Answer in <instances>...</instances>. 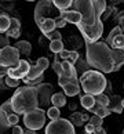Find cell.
<instances>
[{
	"instance_id": "obj_1",
	"label": "cell",
	"mask_w": 124,
	"mask_h": 134,
	"mask_svg": "<svg viewBox=\"0 0 124 134\" xmlns=\"http://www.w3.org/2000/svg\"><path fill=\"white\" fill-rule=\"evenodd\" d=\"M73 10L81 14V21L77 25L86 43H95L103 33L102 14L108 8L105 0H73Z\"/></svg>"
},
{
	"instance_id": "obj_2",
	"label": "cell",
	"mask_w": 124,
	"mask_h": 134,
	"mask_svg": "<svg viewBox=\"0 0 124 134\" xmlns=\"http://www.w3.org/2000/svg\"><path fill=\"white\" fill-rule=\"evenodd\" d=\"M86 61L91 68L102 73H112L124 65V50H116L106 42L86 43Z\"/></svg>"
},
{
	"instance_id": "obj_3",
	"label": "cell",
	"mask_w": 124,
	"mask_h": 134,
	"mask_svg": "<svg viewBox=\"0 0 124 134\" xmlns=\"http://www.w3.org/2000/svg\"><path fill=\"white\" fill-rule=\"evenodd\" d=\"M13 105V111L17 115H25V113L39 108V97L36 87L32 86H23L18 87L14 96L10 98Z\"/></svg>"
},
{
	"instance_id": "obj_4",
	"label": "cell",
	"mask_w": 124,
	"mask_h": 134,
	"mask_svg": "<svg viewBox=\"0 0 124 134\" xmlns=\"http://www.w3.org/2000/svg\"><path fill=\"white\" fill-rule=\"evenodd\" d=\"M80 83H81V88L86 91V94L97 97L99 94H103V91L106 90L108 79L102 72L95 71V69H90V71H86L81 75Z\"/></svg>"
},
{
	"instance_id": "obj_5",
	"label": "cell",
	"mask_w": 124,
	"mask_h": 134,
	"mask_svg": "<svg viewBox=\"0 0 124 134\" xmlns=\"http://www.w3.org/2000/svg\"><path fill=\"white\" fill-rule=\"evenodd\" d=\"M46 112L42 108H36L33 111L28 112L23 115V125L26 126L28 130L32 131H37L40 129L44 127V123H46Z\"/></svg>"
},
{
	"instance_id": "obj_6",
	"label": "cell",
	"mask_w": 124,
	"mask_h": 134,
	"mask_svg": "<svg viewBox=\"0 0 124 134\" xmlns=\"http://www.w3.org/2000/svg\"><path fill=\"white\" fill-rule=\"evenodd\" d=\"M21 54L14 46H8L0 50V65L6 68H17L21 61Z\"/></svg>"
},
{
	"instance_id": "obj_7",
	"label": "cell",
	"mask_w": 124,
	"mask_h": 134,
	"mask_svg": "<svg viewBox=\"0 0 124 134\" xmlns=\"http://www.w3.org/2000/svg\"><path fill=\"white\" fill-rule=\"evenodd\" d=\"M46 134H76L74 126L70 123L69 119H58L51 120L46 126Z\"/></svg>"
},
{
	"instance_id": "obj_8",
	"label": "cell",
	"mask_w": 124,
	"mask_h": 134,
	"mask_svg": "<svg viewBox=\"0 0 124 134\" xmlns=\"http://www.w3.org/2000/svg\"><path fill=\"white\" fill-rule=\"evenodd\" d=\"M48 65H50L48 58H47V57H40V58L37 59V62L34 64L33 66H31V71H29V73L26 75V77L23 79V82L28 84L29 82L37 80L39 77L43 76V73H44V71L48 68Z\"/></svg>"
},
{
	"instance_id": "obj_9",
	"label": "cell",
	"mask_w": 124,
	"mask_h": 134,
	"mask_svg": "<svg viewBox=\"0 0 124 134\" xmlns=\"http://www.w3.org/2000/svg\"><path fill=\"white\" fill-rule=\"evenodd\" d=\"M31 71V65L26 59H21L18 64L17 68H8V72H7V76L8 77H13V79H17V80H23L26 75Z\"/></svg>"
},
{
	"instance_id": "obj_10",
	"label": "cell",
	"mask_w": 124,
	"mask_h": 134,
	"mask_svg": "<svg viewBox=\"0 0 124 134\" xmlns=\"http://www.w3.org/2000/svg\"><path fill=\"white\" fill-rule=\"evenodd\" d=\"M51 88L52 86L48 83H44V84H39L36 86V90H37V97H39V105L43 104V105H47L48 102H51Z\"/></svg>"
},
{
	"instance_id": "obj_11",
	"label": "cell",
	"mask_w": 124,
	"mask_h": 134,
	"mask_svg": "<svg viewBox=\"0 0 124 134\" xmlns=\"http://www.w3.org/2000/svg\"><path fill=\"white\" fill-rule=\"evenodd\" d=\"M55 7L52 2H40L36 6V11H34V21L36 24H39L42 19L46 18V14L51 13V8Z\"/></svg>"
},
{
	"instance_id": "obj_12",
	"label": "cell",
	"mask_w": 124,
	"mask_h": 134,
	"mask_svg": "<svg viewBox=\"0 0 124 134\" xmlns=\"http://www.w3.org/2000/svg\"><path fill=\"white\" fill-rule=\"evenodd\" d=\"M14 111H13V105H11V100H7L4 104L0 105V125L8 127L7 125V118L10 115H13Z\"/></svg>"
},
{
	"instance_id": "obj_13",
	"label": "cell",
	"mask_w": 124,
	"mask_h": 134,
	"mask_svg": "<svg viewBox=\"0 0 124 134\" xmlns=\"http://www.w3.org/2000/svg\"><path fill=\"white\" fill-rule=\"evenodd\" d=\"M61 17L65 19L69 24H74V25H79L81 21V14L76 11V10H66V11H61Z\"/></svg>"
},
{
	"instance_id": "obj_14",
	"label": "cell",
	"mask_w": 124,
	"mask_h": 134,
	"mask_svg": "<svg viewBox=\"0 0 124 134\" xmlns=\"http://www.w3.org/2000/svg\"><path fill=\"white\" fill-rule=\"evenodd\" d=\"M37 25H39L40 31L44 35H48L50 32H52V31H55V29H57V25H55L54 18H44V19H42V21L37 24Z\"/></svg>"
},
{
	"instance_id": "obj_15",
	"label": "cell",
	"mask_w": 124,
	"mask_h": 134,
	"mask_svg": "<svg viewBox=\"0 0 124 134\" xmlns=\"http://www.w3.org/2000/svg\"><path fill=\"white\" fill-rule=\"evenodd\" d=\"M14 47L17 48V50L19 51V54L23 57H29L32 53V44L26 42V40H21V42H17L15 44H14Z\"/></svg>"
},
{
	"instance_id": "obj_16",
	"label": "cell",
	"mask_w": 124,
	"mask_h": 134,
	"mask_svg": "<svg viewBox=\"0 0 124 134\" xmlns=\"http://www.w3.org/2000/svg\"><path fill=\"white\" fill-rule=\"evenodd\" d=\"M21 33V24L17 18H11V25H10V29L7 31V36L8 37H13V39H17Z\"/></svg>"
},
{
	"instance_id": "obj_17",
	"label": "cell",
	"mask_w": 124,
	"mask_h": 134,
	"mask_svg": "<svg viewBox=\"0 0 124 134\" xmlns=\"http://www.w3.org/2000/svg\"><path fill=\"white\" fill-rule=\"evenodd\" d=\"M62 88H63V94L68 96V97H74L81 91L79 83H68L66 86H63Z\"/></svg>"
},
{
	"instance_id": "obj_18",
	"label": "cell",
	"mask_w": 124,
	"mask_h": 134,
	"mask_svg": "<svg viewBox=\"0 0 124 134\" xmlns=\"http://www.w3.org/2000/svg\"><path fill=\"white\" fill-rule=\"evenodd\" d=\"M51 104H52V107H55V108L65 107L66 105V97H65V94H63V93H55V94H52Z\"/></svg>"
},
{
	"instance_id": "obj_19",
	"label": "cell",
	"mask_w": 124,
	"mask_h": 134,
	"mask_svg": "<svg viewBox=\"0 0 124 134\" xmlns=\"http://www.w3.org/2000/svg\"><path fill=\"white\" fill-rule=\"evenodd\" d=\"M80 102H81V107H83L84 109H88V111H90V109H92L94 107H95V104H97L95 97L90 96V94H84V96H81Z\"/></svg>"
},
{
	"instance_id": "obj_20",
	"label": "cell",
	"mask_w": 124,
	"mask_h": 134,
	"mask_svg": "<svg viewBox=\"0 0 124 134\" xmlns=\"http://www.w3.org/2000/svg\"><path fill=\"white\" fill-rule=\"evenodd\" d=\"M121 98L119 97V96H115L113 97V101H110L109 102V109H110L112 112H116V113H121V111H123V104H121Z\"/></svg>"
},
{
	"instance_id": "obj_21",
	"label": "cell",
	"mask_w": 124,
	"mask_h": 134,
	"mask_svg": "<svg viewBox=\"0 0 124 134\" xmlns=\"http://www.w3.org/2000/svg\"><path fill=\"white\" fill-rule=\"evenodd\" d=\"M10 25H11V18L7 14H2L0 15V35L7 33V31L10 29Z\"/></svg>"
},
{
	"instance_id": "obj_22",
	"label": "cell",
	"mask_w": 124,
	"mask_h": 134,
	"mask_svg": "<svg viewBox=\"0 0 124 134\" xmlns=\"http://www.w3.org/2000/svg\"><path fill=\"white\" fill-rule=\"evenodd\" d=\"M54 6H55L57 10H59V11H66V10H69L72 7L73 4V0H52Z\"/></svg>"
},
{
	"instance_id": "obj_23",
	"label": "cell",
	"mask_w": 124,
	"mask_h": 134,
	"mask_svg": "<svg viewBox=\"0 0 124 134\" xmlns=\"http://www.w3.org/2000/svg\"><path fill=\"white\" fill-rule=\"evenodd\" d=\"M123 29H121V26H115L112 29L110 32H109V35H108V37H106V44L108 46H110L112 47V44H113V40L119 36V35H121L123 32Z\"/></svg>"
},
{
	"instance_id": "obj_24",
	"label": "cell",
	"mask_w": 124,
	"mask_h": 134,
	"mask_svg": "<svg viewBox=\"0 0 124 134\" xmlns=\"http://www.w3.org/2000/svg\"><path fill=\"white\" fill-rule=\"evenodd\" d=\"M90 111L94 112L97 116L102 118V119H103V118H106L108 115H110V112H112L109 108H103V107H101V105H98V104H95V107H94L92 109H90Z\"/></svg>"
},
{
	"instance_id": "obj_25",
	"label": "cell",
	"mask_w": 124,
	"mask_h": 134,
	"mask_svg": "<svg viewBox=\"0 0 124 134\" xmlns=\"http://www.w3.org/2000/svg\"><path fill=\"white\" fill-rule=\"evenodd\" d=\"M50 50L55 54H61L63 50H65V47H63V43L62 40H55V42H51L50 43Z\"/></svg>"
},
{
	"instance_id": "obj_26",
	"label": "cell",
	"mask_w": 124,
	"mask_h": 134,
	"mask_svg": "<svg viewBox=\"0 0 124 134\" xmlns=\"http://www.w3.org/2000/svg\"><path fill=\"white\" fill-rule=\"evenodd\" d=\"M47 116L51 119V120H58V119H61V111H59V108L51 107V108H48V111H47Z\"/></svg>"
},
{
	"instance_id": "obj_27",
	"label": "cell",
	"mask_w": 124,
	"mask_h": 134,
	"mask_svg": "<svg viewBox=\"0 0 124 134\" xmlns=\"http://www.w3.org/2000/svg\"><path fill=\"white\" fill-rule=\"evenodd\" d=\"M95 101L98 105H101L103 108H108L109 107V102H110V100H109V97L106 96V94H99V96L95 97Z\"/></svg>"
},
{
	"instance_id": "obj_28",
	"label": "cell",
	"mask_w": 124,
	"mask_h": 134,
	"mask_svg": "<svg viewBox=\"0 0 124 134\" xmlns=\"http://www.w3.org/2000/svg\"><path fill=\"white\" fill-rule=\"evenodd\" d=\"M112 48H116V50H124V35H119V36L113 40Z\"/></svg>"
},
{
	"instance_id": "obj_29",
	"label": "cell",
	"mask_w": 124,
	"mask_h": 134,
	"mask_svg": "<svg viewBox=\"0 0 124 134\" xmlns=\"http://www.w3.org/2000/svg\"><path fill=\"white\" fill-rule=\"evenodd\" d=\"M52 69H54V72H55L57 75H58V77H59V76H62L63 71H62V62L59 61V54H58V57H55V59H54Z\"/></svg>"
},
{
	"instance_id": "obj_30",
	"label": "cell",
	"mask_w": 124,
	"mask_h": 134,
	"mask_svg": "<svg viewBox=\"0 0 124 134\" xmlns=\"http://www.w3.org/2000/svg\"><path fill=\"white\" fill-rule=\"evenodd\" d=\"M69 120H70V123L72 125H77V126H81L83 125V118H81V113L79 112V111H76V112H73V115L70 116V119H69Z\"/></svg>"
},
{
	"instance_id": "obj_31",
	"label": "cell",
	"mask_w": 124,
	"mask_h": 134,
	"mask_svg": "<svg viewBox=\"0 0 124 134\" xmlns=\"http://www.w3.org/2000/svg\"><path fill=\"white\" fill-rule=\"evenodd\" d=\"M19 83H21V80H17V79H13L8 76L4 77V84L7 87H19Z\"/></svg>"
},
{
	"instance_id": "obj_32",
	"label": "cell",
	"mask_w": 124,
	"mask_h": 134,
	"mask_svg": "<svg viewBox=\"0 0 124 134\" xmlns=\"http://www.w3.org/2000/svg\"><path fill=\"white\" fill-rule=\"evenodd\" d=\"M47 39H50L51 42H55V40H61L62 39V33L61 32H58V31H52V32H50L48 35H44Z\"/></svg>"
},
{
	"instance_id": "obj_33",
	"label": "cell",
	"mask_w": 124,
	"mask_h": 134,
	"mask_svg": "<svg viewBox=\"0 0 124 134\" xmlns=\"http://www.w3.org/2000/svg\"><path fill=\"white\" fill-rule=\"evenodd\" d=\"M18 122H19V116L17 115V113H13V115H10V116L7 118V125H8V127L17 126Z\"/></svg>"
},
{
	"instance_id": "obj_34",
	"label": "cell",
	"mask_w": 124,
	"mask_h": 134,
	"mask_svg": "<svg viewBox=\"0 0 124 134\" xmlns=\"http://www.w3.org/2000/svg\"><path fill=\"white\" fill-rule=\"evenodd\" d=\"M88 123H91L92 126H95V127H102V123H103V119L102 118H99L97 115H94L90 118V122Z\"/></svg>"
},
{
	"instance_id": "obj_35",
	"label": "cell",
	"mask_w": 124,
	"mask_h": 134,
	"mask_svg": "<svg viewBox=\"0 0 124 134\" xmlns=\"http://www.w3.org/2000/svg\"><path fill=\"white\" fill-rule=\"evenodd\" d=\"M8 36L7 35H0V50H3V48H6V47H8L10 46V42H8Z\"/></svg>"
},
{
	"instance_id": "obj_36",
	"label": "cell",
	"mask_w": 124,
	"mask_h": 134,
	"mask_svg": "<svg viewBox=\"0 0 124 134\" xmlns=\"http://www.w3.org/2000/svg\"><path fill=\"white\" fill-rule=\"evenodd\" d=\"M79 57H80V55H79V53H77V51H70V54H69V59H68V61L70 62L72 65H74V64H76V62L79 61Z\"/></svg>"
},
{
	"instance_id": "obj_37",
	"label": "cell",
	"mask_w": 124,
	"mask_h": 134,
	"mask_svg": "<svg viewBox=\"0 0 124 134\" xmlns=\"http://www.w3.org/2000/svg\"><path fill=\"white\" fill-rule=\"evenodd\" d=\"M54 21H55V25H57V28H63L66 25V21L63 19L61 15H58V17H55L54 18Z\"/></svg>"
},
{
	"instance_id": "obj_38",
	"label": "cell",
	"mask_w": 124,
	"mask_h": 134,
	"mask_svg": "<svg viewBox=\"0 0 124 134\" xmlns=\"http://www.w3.org/2000/svg\"><path fill=\"white\" fill-rule=\"evenodd\" d=\"M84 129H86V133H87V134H94V131H95V129H97V127H95V126H92L91 123H87Z\"/></svg>"
},
{
	"instance_id": "obj_39",
	"label": "cell",
	"mask_w": 124,
	"mask_h": 134,
	"mask_svg": "<svg viewBox=\"0 0 124 134\" xmlns=\"http://www.w3.org/2000/svg\"><path fill=\"white\" fill-rule=\"evenodd\" d=\"M11 134H25V131L22 130V127L21 126H14L13 127V130H11Z\"/></svg>"
},
{
	"instance_id": "obj_40",
	"label": "cell",
	"mask_w": 124,
	"mask_h": 134,
	"mask_svg": "<svg viewBox=\"0 0 124 134\" xmlns=\"http://www.w3.org/2000/svg\"><path fill=\"white\" fill-rule=\"evenodd\" d=\"M69 54H70V51H68V50H63L61 54H59V58H62L63 61H68V59H69Z\"/></svg>"
},
{
	"instance_id": "obj_41",
	"label": "cell",
	"mask_w": 124,
	"mask_h": 134,
	"mask_svg": "<svg viewBox=\"0 0 124 134\" xmlns=\"http://www.w3.org/2000/svg\"><path fill=\"white\" fill-rule=\"evenodd\" d=\"M94 134H106V130L102 129V127H97L95 131H94Z\"/></svg>"
},
{
	"instance_id": "obj_42",
	"label": "cell",
	"mask_w": 124,
	"mask_h": 134,
	"mask_svg": "<svg viewBox=\"0 0 124 134\" xmlns=\"http://www.w3.org/2000/svg\"><path fill=\"white\" fill-rule=\"evenodd\" d=\"M81 118H83V122H90V118H88V115H86V113H81Z\"/></svg>"
},
{
	"instance_id": "obj_43",
	"label": "cell",
	"mask_w": 124,
	"mask_h": 134,
	"mask_svg": "<svg viewBox=\"0 0 124 134\" xmlns=\"http://www.w3.org/2000/svg\"><path fill=\"white\" fill-rule=\"evenodd\" d=\"M69 108H70L72 111H74V109H76L77 107H76V104H74V102H70V105H69ZM74 112H76V111H74Z\"/></svg>"
},
{
	"instance_id": "obj_44",
	"label": "cell",
	"mask_w": 124,
	"mask_h": 134,
	"mask_svg": "<svg viewBox=\"0 0 124 134\" xmlns=\"http://www.w3.org/2000/svg\"><path fill=\"white\" fill-rule=\"evenodd\" d=\"M25 134H34L32 130H29V131H25Z\"/></svg>"
},
{
	"instance_id": "obj_45",
	"label": "cell",
	"mask_w": 124,
	"mask_h": 134,
	"mask_svg": "<svg viewBox=\"0 0 124 134\" xmlns=\"http://www.w3.org/2000/svg\"><path fill=\"white\" fill-rule=\"evenodd\" d=\"M121 104H123V108H124V98H123V101H121Z\"/></svg>"
}]
</instances>
